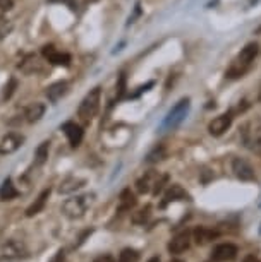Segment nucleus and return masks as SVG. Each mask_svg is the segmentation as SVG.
Listing matches in <instances>:
<instances>
[{
  "mask_svg": "<svg viewBox=\"0 0 261 262\" xmlns=\"http://www.w3.org/2000/svg\"><path fill=\"white\" fill-rule=\"evenodd\" d=\"M259 53V45L258 43H248L240 53L237 55V58L230 63V67L227 69V72H225V76L230 77V79H237V77H243L246 72H248V69L253 66L254 58L258 57Z\"/></svg>",
  "mask_w": 261,
  "mask_h": 262,
  "instance_id": "f257e3e1",
  "label": "nucleus"
},
{
  "mask_svg": "<svg viewBox=\"0 0 261 262\" xmlns=\"http://www.w3.org/2000/svg\"><path fill=\"white\" fill-rule=\"evenodd\" d=\"M93 202H95V194L74 195L62 204V212L71 220H77V217H83L86 214V211L93 206Z\"/></svg>",
  "mask_w": 261,
  "mask_h": 262,
  "instance_id": "f03ea898",
  "label": "nucleus"
},
{
  "mask_svg": "<svg viewBox=\"0 0 261 262\" xmlns=\"http://www.w3.org/2000/svg\"><path fill=\"white\" fill-rule=\"evenodd\" d=\"M100 103H102V88L96 86L83 98L79 108H77V117L85 122H90L96 117L98 110H100Z\"/></svg>",
  "mask_w": 261,
  "mask_h": 262,
  "instance_id": "7ed1b4c3",
  "label": "nucleus"
},
{
  "mask_svg": "<svg viewBox=\"0 0 261 262\" xmlns=\"http://www.w3.org/2000/svg\"><path fill=\"white\" fill-rule=\"evenodd\" d=\"M188 112H189V98H182L180 101H177V105L172 108V110L167 113V117L164 118L160 125V130L165 132V130H174L184 122V118L188 117Z\"/></svg>",
  "mask_w": 261,
  "mask_h": 262,
  "instance_id": "20e7f679",
  "label": "nucleus"
},
{
  "mask_svg": "<svg viewBox=\"0 0 261 262\" xmlns=\"http://www.w3.org/2000/svg\"><path fill=\"white\" fill-rule=\"evenodd\" d=\"M24 245L19 240H7L0 244V262H12L24 255Z\"/></svg>",
  "mask_w": 261,
  "mask_h": 262,
  "instance_id": "39448f33",
  "label": "nucleus"
},
{
  "mask_svg": "<svg viewBox=\"0 0 261 262\" xmlns=\"http://www.w3.org/2000/svg\"><path fill=\"white\" fill-rule=\"evenodd\" d=\"M232 120H234V113L232 112L222 113V115L215 117L213 120L208 123V132L213 137L224 136L225 132H227L229 128H230V125H232Z\"/></svg>",
  "mask_w": 261,
  "mask_h": 262,
  "instance_id": "423d86ee",
  "label": "nucleus"
},
{
  "mask_svg": "<svg viewBox=\"0 0 261 262\" xmlns=\"http://www.w3.org/2000/svg\"><path fill=\"white\" fill-rule=\"evenodd\" d=\"M237 257V247L234 244H218L211 250V260L213 262H230Z\"/></svg>",
  "mask_w": 261,
  "mask_h": 262,
  "instance_id": "0eeeda50",
  "label": "nucleus"
},
{
  "mask_svg": "<svg viewBox=\"0 0 261 262\" xmlns=\"http://www.w3.org/2000/svg\"><path fill=\"white\" fill-rule=\"evenodd\" d=\"M24 137L17 132H9L0 139V155H12L23 146Z\"/></svg>",
  "mask_w": 261,
  "mask_h": 262,
  "instance_id": "6e6552de",
  "label": "nucleus"
},
{
  "mask_svg": "<svg viewBox=\"0 0 261 262\" xmlns=\"http://www.w3.org/2000/svg\"><path fill=\"white\" fill-rule=\"evenodd\" d=\"M232 171H234V175L243 182H253L256 177L253 166L246 160H243V158H235L232 161Z\"/></svg>",
  "mask_w": 261,
  "mask_h": 262,
  "instance_id": "1a4fd4ad",
  "label": "nucleus"
},
{
  "mask_svg": "<svg viewBox=\"0 0 261 262\" xmlns=\"http://www.w3.org/2000/svg\"><path fill=\"white\" fill-rule=\"evenodd\" d=\"M42 52H43V57H45L50 63H53V66H61V67H69V66H71V55L55 50V47H53V45L43 47Z\"/></svg>",
  "mask_w": 261,
  "mask_h": 262,
  "instance_id": "9d476101",
  "label": "nucleus"
},
{
  "mask_svg": "<svg viewBox=\"0 0 261 262\" xmlns=\"http://www.w3.org/2000/svg\"><path fill=\"white\" fill-rule=\"evenodd\" d=\"M61 128L64 130V134H66L67 141H69V144H71L72 147H77V146L81 144L85 132H83V127L79 125V123H76V122H66Z\"/></svg>",
  "mask_w": 261,
  "mask_h": 262,
  "instance_id": "9b49d317",
  "label": "nucleus"
},
{
  "mask_svg": "<svg viewBox=\"0 0 261 262\" xmlns=\"http://www.w3.org/2000/svg\"><path fill=\"white\" fill-rule=\"evenodd\" d=\"M191 245V233L189 231H182V233L175 235L174 238L169 242L167 249L170 254H182L184 250H188Z\"/></svg>",
  "mask_w": 261,
  "mask_h": 262,
  "instance_id": "f8f14e48",
  "label": "nucleus"
},
{
  "mask_svg": "<svg viewBox=\"0 0 261 262\" xmlns=\"http://www.w3.org/2000/svg\"><path fill=\"white\" fill-rule=\"evenodd\" d=\"M67 91H69V82L67 81H57V82H53L52 86L47 88L45 95H47L50 103H57Z\"/></svg>",
  "mask_w": 261,
  "mask_h": 262,
  "instance_id": "ddd939ff",
  "label": "nucleus"
},
{
  "mask_svg": "<svg viewBox=\"0 0 261 262\" xmlns=\"http://www.w3.org/2000/svg\"><path fill=\"white\" fill-rule=\"evenodd\" d=\"M158 177H160L158 173L153 171V170L145 173V175H143L141 179L136 182L137 192H139V194H148V192H151V190H153V185H155V182H156Z\"/></svg>",
  "mask_w": 261,
  "mask_h": 262,
  "instance_id": "4468645a",
  "label": "nucleus"
},
{
  "mask_svg": "<svg viewBox=\"0 0 261 262\" xmlns=\"http://www.w3.org/2000/svg\"><path fill=\"white\" fill-rule=\"evenodd\" d=\"M45 110L47 108L43 103L34 101L24 110V118H26V122H29V123H36L38 120H42L43 115H45Z\"/></svg>",
  "mask_w": 261,
  "mask_h": 262,
  "instance_id": "2eb2a0df",
  "label": "nucleus"
},
{
  "mask_svg": "<svg viewBox=\"0 0 261 262\" xmlns=\"http://www.w3.org/2000/svg\"><path fill=\"white\" fill-rule=\"evenodd\" d=\"M86 185L85 179H77V177H67L66 180H62L61 187H58V194H72V192L83 189Z\"/></svg>",
  "mask_w": 261,
  "mask_h": 262,
  "instance_id": "dca6fc26",
  "label": "nucleus"
},
{
  "mask_svg": "<svg viewBox=\"0 0 261 262\" xmlns=\"http://www.w3.org/2000/svg\"><path fill=\"white\" fill-rule=\"evenodd\" d=\"M193 236H194V242L198 245H206V244L213 242L216 236H218V231L211 230V228H206V226H198V228L194 230Z\"/></svg>",
  "mask_w": 261,
  "mask_h": 262,
  "instance_id": "f3484780",
  "label": "nucleus"
},
{
  "mask_svg": "<svg viewBox=\"0 0 261 262\" xmlns=\"http://www.w3.org/2000/svg\"><path fill=\"white\" fill-rule=\"evenodd\" d=\"M189 199V194L186 192L179 184H174L169 187V190L165 192V199H164V204H169V202H175V201H188Z\"/></svg>",
  "mask_w": 261,
  "mask_h": 262,
  "instance_id": "a211bd4d",
  "label": "nucleus"
},
{
  "mask_svg": "<svg viewBox=\"0 0 261 262\" xmlns=\"http://www.w3.org/2000/svg\"><path fill=\"white\" fill-rule=\"evenodd\" d=\"M244 141L254 152H259L261 155V125L254 127L253 130H249V132L246 130L244 132Z\"/></svg>",
  "mask_w": 261,
  "mask_h": 262,
  "instance_id": "6ab92c4d",
  "label": "nucleus"
},
{
  "mask_svg": "<svg viewBox=\"0 0 261 262\" xmlns=\"http://www.w3.org/2000/svg\"><path fill=\"white\" fill-rule=\"evenodd\" d=\"M48 197H50V189H45L40 195L36 197V199H34L33 204L26 209V216H28V217H31V216H36L38 212H42V211H43V207H45V204H47V199H48Z\"/></svg>",
  "mask_w": 261,
  "mask_h": 262,
  "instance_id": "aec40b11",
  "label": "nucleus"
},
{
  "mask_svg": "<svg viewBox=\"0 0 261 262\" xmlns=\"http://www.w3.org/2000/svg\"><path fill=\"white\" fill-rule=\"evenodd\" d=\"M136 206V195L131 189H124L119 195V211H131Z\"/></svg>",
  "mask_w": 261,
  "mask_h": 262,
  "instance_id": "412c9836",
  "label": "nucleus"
},
{
  "mask_svg": "<svg viewBox=\"0 0 261 262\" xmlns=\"http://www.w3.org/2000/svg\"><path fill=\"white\" fill-rule=\"evenodd\" d=\"M48 155H50V141H45L34 151V165L43 166L48 161Z\"/></svg>",
  "mask_w": 261,
  "mask_h": 262,
  "instance_id": "4be33fe9",
  "label": "nucleus"
},
{
  "mask_svg": "<svg viewBox=\"0 0 261 262\" xmlns=\"http://www.w3.org/2000/svg\"><path fill=\"white\" fill-rule=\"evenodd\" d=\"M16 197H17L16 187H14L11 179H7L2 184V187H0V199H2V201H12V199H16Z\"/></svg>",
  "mask_w": 261,
  "mask_h": 262,
  "instance_id": "5701e85b",
  "label": "nucleus"
},
{
  "mask_svg": "<svg viewBox=\"0 0 261 262\" xmlns=\"http://www.w3.org/2000/svg\"><path fill=\"white\" fill-rule=\"evenodd\" d=\"M150 214H151V206H145L143 209L132 214V221H134L136 225H145L146 221L150 220Z\"/></svg>",
  "mask_w": 261,
  "mask_h": 262,
  "instance_id": "b1692460",
  "label": "nucleus"
},
{
  "mask_svg": "<svg viewBox=\"0 0 261 262\" xmlns=\"http://www.w3.org/2000/svg\"><path fill=\"white\" fill-rule=\"evenodd\" d=\"M141 255L139 252L134 249H124L119 255V262H139Z\"/></svg>",
  "mask_w": 261,
  "mask_h": 262,
  "instance_id": "393cba45",
  "label": "nucleus"
},
{
  "mask_svg": "<svg viewBox=\"0 0 261 262\" xmlns=\"http://www.w3.org/2000/svg\"><path fill=\"white\" fill-rule=\"evenodd\" d=\"M19 69L26 74H31L33 71H38V60L34 58V55H29L23 63H19Z\"/></svg>",
  "mask_w": 261,
  "mask_h": 262,
  "instance_id": "a878e982",
  "label": "nucleus"
},
{
  "mask_svg": "<svg viewBox=\"0 0 261 262\" xmlns=\"http://www.w3.org/2000/svg\"><path fill=\"white\" fill-rule=\"evenodd\" d=\"M164 158H165V149H164V146H156L153 151L148 152L146 163H158V161L164 160Z\"/></svg>",
  "mask_w": 261,
  "mask_h": 262,
  "instance_id": "bb28decb",
  "label": "nucleus"
},
{
  "mask_svg": "<svg viewBox=\"0 0 261 262\" xmlns=\"http://www.w3.org/2000/svg\"><path fill=\"white\" fill-rule=\"evenodd\" d=\"M12 28H14L12 21H7V19L0 17V39H4L6 36H9L11 31H12Z\"/></svg>",
  "mask_w": 261,
  "mask_h": 262,
  "instance_id": "cd10ccee",
  "label": "nucleus"
},
{
  "mask_svg": "<svg viewBox=\"0 0 261 262\" xmlns=\"http://www.w3.org/2000/svg\"><path fill=\"white\" fill-rule=\"evenodd\" d=\"M169 182V175H160L158 179H156V182H155V185H153V195H158L162 190H164V187H165V184Z\"/></svg>",
  "mask_w": 261,
  "mask_h": 262,
  "instance_id": "c85d7f7f",
  "label": "nucleus"
},
{
  "mask_svg": "<svg viewBox=\"0 0 261 262\" xmlns=\"http://www.w3.org/2000/svg\"><path fill=\"white\" fill-rule=\"evenodd\" d=\"M117 90H119V98H122V95L126 93V76H124V74H121L119 84H117Z\"/></svg>",
  "mask_w": 261,
  "mask_h": 262,
  "instance_id": "c756f323",
  "label": "nucleus"
},
{
  "mask_svg": "<svg viewBox=\"0 0 261 262\" xmlns=\"http://www.w3.org/2000/svg\"><path fill=\"white\" fill-rule=\"evenodd\" d=\"M14 7V0H0V11L7 12Z\"/></svg>",
  "mask_w": 261,
  "mask_h": 262,
  "instance_id": "7c9ffc66",
  "label": "nucleus"
},
{
  "mask_svg": "<svg viewBox=\"0 0 261 262\" xmlns=\"http://www.w3.org/2000/svg\"><path fill=\"white\" fill-rule=\"evenodd\" d=\"M48 2L52 4H66V6H69L74 11L76 9V0H48Z\"/></svg>",
  "mask_w": 261,
  "mask_h": 262,
  "instance_id": "2f4dec72",
  "label": "nucleus"
},
{
  "mask_svg": "<svg viewBox=\"0 0 261 262\" xmlns=\"http://www.w3.org/2000/svg\"><path fill=\"white\" fill-rule=\"evenodd\" d=\"M93 262H117V260L112 255L105 254V255H98L96 259H93Z\"/></svg>",
  "mask_w": 261,
  "mask_h": 262,
  "instance_id": "473e14b6",
  "label": "nucleus"
},
{
  "mask_svg": "<svg viewBox=\"0 0 261 262\" xmlns=\"http://www.w3.org/2000/svg\"><path fill=\"white\" fill-rule=\"evenodd\" d=\"M17 86V82L14 81V79H11V86H6V95H4V98H11L12 96V93H14V88Z\"/></svg>",
  "mask_w": 261,
  "mask_h": 262,
  "instance_id": "72a5a7b5",
  "label": "nucleus"
},
{
  "mask_svg": "<svg viewBox=\"0 0 261 262\" xmlns=\"http://www.w3.org/2000/svg\"><path fill=\"white\" fill-rule=\"evenodd\" d=\"M50 262H66V254H64V250H58L57 254L52 257Z\"/></svg>",
  "mask_w": 261,
  "mask_h": 262,
  "instance_id": "f704fd0d",
  "label": "nucleus"
},
{
  "mask_svg": "<svg viewBox=\"0 0 261 262\" xmlns=\"http://www.w3.org/2000/svg\"><path fill=\"white\" fill-rule=\"evenodd\" d=\"M243 262H261V259H258V257H254V255H246Z\"/></svg>",
  "mask_w": 261,
  "mask_h": 262,
  "instance_id": "c9c22d12",
  "label": "nucleus"
},
{
  "mask_svg": "<svg viewBox=\"0 0 261 262\" xmlns=\"http://www.w3.org/2000/svg\"><path fill=\"white\" fill-rule=\"evenodd\" d=\"M148 262H160V257L155 255V257H151V259H148Z\"/></svg>",
  "mask_w": 261,
  "mask_h": 262,
  "instance_id": "e433bc0d",
  "label": "nucleus"
},
{
  "mask_svg": "<svg viewBox=\"0 0 261 262\" xmlns=\"http://www.w3.org/2000/svg\"><path fill=\"white\" fill-rule=\"evenodd\" d=\"M170 262H184V260H180V259H174V260H170Z\"/></svg>",
  "mask_w": 261,
  "mask_h": 262,
  "instance_id": "4c0bfd02",
  "label": "nucleus"
},
{
  "mask_svg": "<svg viewBox=\"0 0 261 262\" xmlns=\"http://www.w3.org/2000/svg\"><path fill=\"white\" fill-rule=\"evenodd\" d=\"M90 2H96V0H90Z\"/></svg>",
  "mask_w": 261,
  "mask_h": 262,
  "instance_id": "58836bf2",
  "label": "nucleus"
},
{
  "mask_svg": "<svg viewBox=\"0 0 261 262\" xmlns=\"http://www.w3.org/2000/svg\"><path fill=\"white\" fill-rule=\"evenodd\" d=\"M259 235H261V228H259Z\"/></svg>",
  "mask_w": 261,
  "mask_h": 262,
  "instance_id": "ea45409f",
  "label": "nucleus"
}]
</instances>
